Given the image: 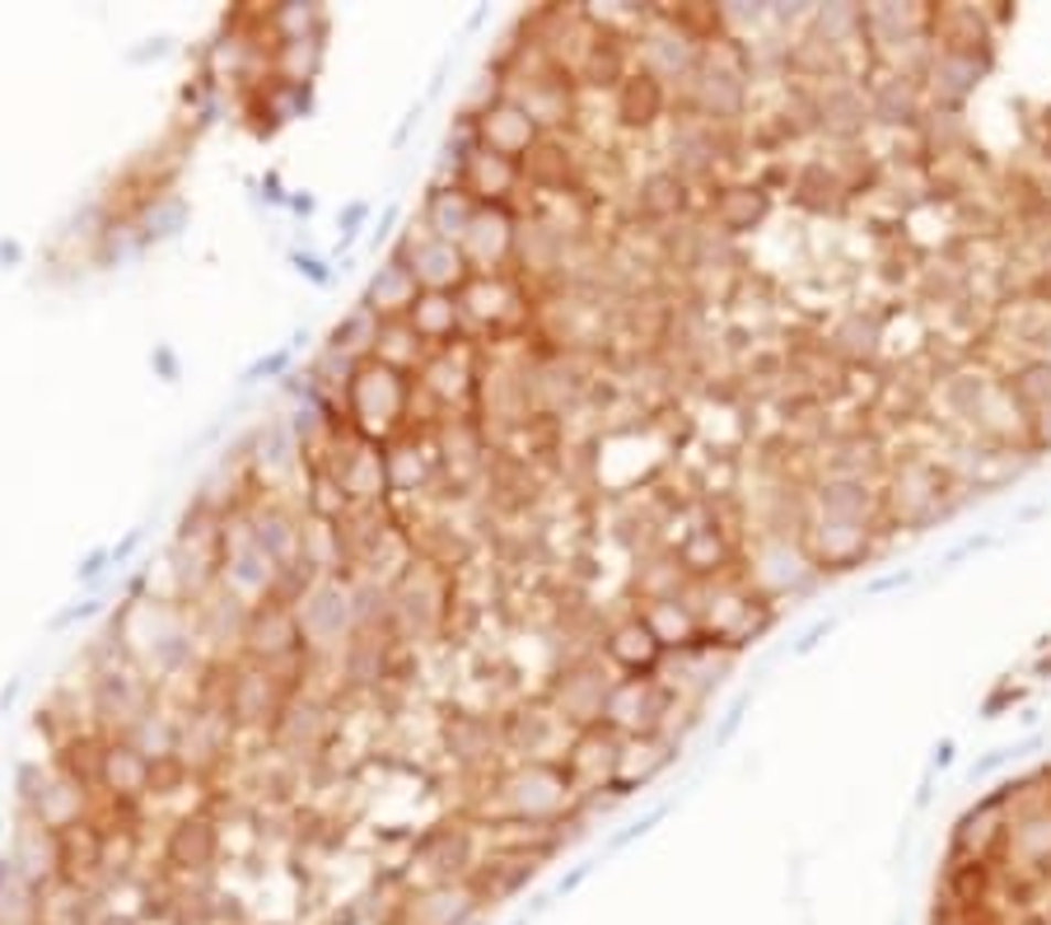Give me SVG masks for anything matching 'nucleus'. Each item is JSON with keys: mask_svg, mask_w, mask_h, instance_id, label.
Here are the masks:
<instances>
[{"mask_svg": "<svg viewBox=\"0 0 1051 925\" xmlns=\"http://www.w3.org/2000/svg\"><path fill=\"white\" fill-rule=\"evenodd\" d=\"M935 925H1051V841L1023 846L1005 799L963 828Z\"/></svg>", "mask_w": 1051, "mask_h": 925, "instance_id": "1", "label": "nucleus"}]
</instances>
